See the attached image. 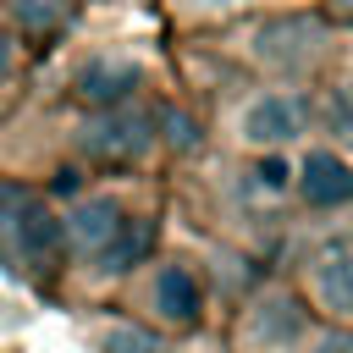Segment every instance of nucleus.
<instances>
[{
    "label": "nucleus",
    "instance_id": "nucleus-1",
    "mask_svg": "<svg viewBox=\"0 0 353 353\" xmlns=\"http://www.w3.org/2000/svg\"><path fill=\"white\" fill-rule=\"evenodd\" d=\"M0 237L22 259H55L61 254V221L28 193V188H0Z\"/></svg>",
    "mask_w": 353,
    "mask_h": 353
},
{
    "label": "nucleus",
    "instance_id": "nucleus-2",
    "mask_svg": "<svg viewBox=\"0 0 353 353\" xmlns=\"http://www.w3.org/2000/svg\"><path fill=\"white\" fill-rule=\"evenodd\" d=\"M83 154L94 160H138L149 149V116L143 110H127V105H110L105 116H94L83 127Z\"/></svg>",
    "mask_w": 353,
    "mask_h": 353
},
{
    "label": "nucleus",
    "instance_id": "nucleus-3",
    "mask_svg": "<svg viewBox=\"0 0 353 353\" xmlns=\"http://www.w3.org/2000/svg\"><path fill=\"white\" fill-rule=\"evenodd\" d=\"M320 39H325V28H320L314 17H281V22H265V28L254 33V50H259V61L292 72V66L314 61Z\"/></svg>",
    "mask_w": 353,
    "mask_h": 353
},
{
    "label": "nucleus",
    "instance_id": "nucleus-4",
    "mask_svg": "<svg viewBox=\"0 0 353 353\" xmlns=\"http://www.w3.org/2000/svg\"><path fill=\"white\" fill-rule=\"evenodd\" d=\"M121 226H127V210H121L116 199H83V204L66 215L61 237H72V248H77V254L105 259V248L121 237Z\"/></svg>",
    "mask_w": 353,
    "mask_h": 353
},
{
    "label": "nucleus",
    "instance_id": "nucleus-5",
    "mask_svg": "<svg viewBox=\"0 0 353 353\" xmlns=\"http://www.w3.org/2000/svg\"><path fill=\"white\" fill-rule=\"evenodd\" d=\"M303 127H309V110L292 94H265L243 116V138H254V143H292Z\"/></svg>",
    "mask_w": 353,
    "mask_h": 353
},
{
    "label": "nucleus",
    "instance_id": "nucleus-6",
    "mask_svg": "<svg viewBox=\"0 0 353 353\" xmlns=\"http://www.w3.org/2000/svg\"><path fill=\"white\" fill-rule=\"evenodd\" d=\"M298 188L309 204H347L353 199V165L336 160L331 149H309L303 171H298Z\"/></svg>",
    "mask_w": 353,
    "mask_h": 353
},
{
    "label": "nucleus",
    "instance_id": "nucleus-7",
    "mask_svg": "<svg viewBox=\"0 0 353 353\" xmlns=\"http://www.w3.org/2000/svg\"><path fill=\"white\" fill-rule=\"evenodd\" d=\"M314 298L331 314H353V248L347 243H325L314 254Z\"/></svg>",
    "mask_w": 353,
    "mask_h": 353
},
{
    "label": "nucleus",
    "instance_id": "nucleus-8",
    "mask_svg": "<svg viewBox=\"0 0 353 353\" xmlns=\"http://www.w3.org/2000/svg\"><path fill=\"white\" fill-rule=\"evenodd\" d=\"M154 309H160L165 320H176V325H193V320H199L204 298H199V281H193L188 265H165V270H160V281H154Z\"/></svg>",
    "mask_w": 353,
    "mask_h": 353
},
{
    "label": "nucleus",
    "instance_id": "nucleus-9",
    "mask_svg": "<svg viewBox=\"0 0 353 353\" xmlns=\"http://www.w3.org/2000/svg\"><path fill=\"white\" fill-rule=\"evenodd\" d=\"M138 88V72L127 66V61H88L83 66V77H77V94L88 99V105H121L127 94Z\"/></svg>",
    "mask_w": 353,
    "mask_h": 353
},
{
    "label": "nucleus",
    "instance_id": "nucleus-10",
    "mask_svg": "<svg viewBox=\"0 0 353 353\" xmlns=\"http://www.w3.org/2000/svg\"><path fill=\"white\" fill-rule=\"evenodd\" d=\"M11 17L28 28V33H61L66 17H72V0H11Z\"/></svg>",
    "mask_w": 353,
    "mask_h": 353
},
{
    "label": "nucleus",
    "instance_id": "nucleus-11",
    "mask_svg": "<svg viewBox=\"0 0 353 353\" xmlns=\"http://www.w3.org/2000/svg\"><path fill=\"white\" fill-rule=\"evenodd\" d=\"M149 243H154V232H149L143 221H138V226L127 221V226H121V237H116V243L105 248V270H121V265L143 259V248H149Z\"/></svg>",
    "mask_w": 353,
    "mask_h": 353
},
{
    "label": "nucleus",
    "instance_id": "nucleus-12",
    "mask_svg": "<svg viewBox=\"0 0 353 353\" xmlns=\"http://www.w3.org/2000/svg\"><path fill=\"white\" fill-rule=\"evenodd\" d=\"M105 353H165V342L154 331H143V325H116L105 336Z\"/></svg>",
    "mask_w": 353,
    "mask_h": 353
},
{
    "label": "nucleus",
    "instance_id": "nucleus-13",
    "mask_svg": "<svg viewBox=\"0 0 353 353\" xmlns=\"http://www.w3.org/2000/svg\"><path fill=\"white\" fill-rule=\"evenodd\" d=\"M325 121H331L336 138H353V83L331 88V99H325Z\"/></svg>",
    "mask_w": 353,
    "mask_h": 353
},
{
    "label": "nucleus",
    "instance_id": "nucleus-14",
    "mask_svg": "<svg viewBox=\"0 0 353 353\" xmlns=\"http://www.w3.org/2000/svg\"><path fill=\"white\" fill-rule=\"evenodd\" d=\"M160 127H165V143H171V149H182V154H188V149H199V127H193V116H188V110H165V116H160Z\"/></svg>",
    "mask_w": 353,
    "mask_h": 353
},
{
    "label": "nucleus",
    "instance_id": "nucleus-15",
    "mask_svg": "<svg viewBox=\"0 0 353 353\" xmlns=\"http://www.w3.org/2000/svg\"><path fill=\"white\" fill-rule=\"evenodd\" d=\"M309 353H353V331H325L309 342Z\"/></svg>",
    "mask_w": 353,
    "mask_h": 353
},
{
    "label": "nucleus",
    "instance_id": "nucleus-16",
    "mask_svg": "<svg viewBox=\"0 0 353 353\" xmlns=\"http://www.w3.org/2000/svg\"><path fill=\"white\" fill-rule=\"evenodd\" d=\"M254 176H259L265 188H287V160H276V154H270V160H259V171H254Z\"/></svg>",
    "mask_w": 353,
    "mask_h": 353
},
{
    "label": "nucleus",
    "instance_id": "nucleus-17",
    "mask_svg": "<svg viewBox=\"0 0 353 353\" xmlns=\"http://www.w3.org/2000/svg\"><path fill=\"white\" fill-rule=\"evenodd\" d=\"M11 66H17V55H11V44L0 39V77H11Z\"/></svg>",
    "mask_w": 353,
    "mask_h": 353
},
{
    "label": "nucleus",
    "instance_id": "nucleus-18",
    "mask_svg": "<svg viewBox=\"0 0 353 353\" xmlns=\"http://www.w3.org/2000/svg\"><path fill=\"white\" fill-rule=\"evenodd\" d=\"M336 11H342V17H353V0H336Z\"/></svg>",
    "mask_w": 353,
    "mask_h": 353
}]
</instances>
